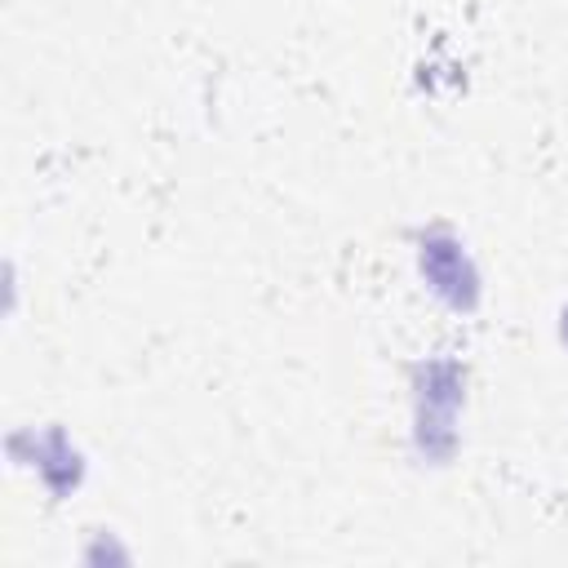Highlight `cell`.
<instances>
[{"instance_id": "1", "label": "cell", "mask_w": 568, "mask_h": 568, "mask_svg": "<svg viewBox=\"0 0 568 568\" xmlns=\"http://www.w3.org/2000/svg\"><path fill=\"white\" fill-rule=\"evenodd\" d=\"M417 262H422L426 284H430L448 306H475V297H479L475 266H470V257L462 253V244H457L448 231H430V235H422Z\"/></svg>"}, {"instance_id": "2", "label": "cell", "mask_w": 568, "mask_h": 568, "mask_svg": "<svg viewBox=\"0 0 568 568\" xmlns=\"http://www.w3.org/2000/svg\"><path fill=\"white\" fill-rule=\"evenodd\" d=\"M559 333H564V342H568V306H564V324H559Z\"/></svg>"}]
</instances>
